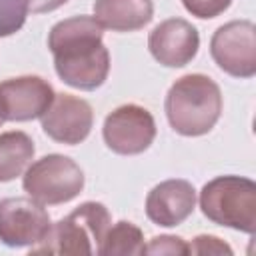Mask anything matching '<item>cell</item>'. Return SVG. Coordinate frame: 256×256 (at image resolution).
Returning a JSON list of instances; mask_svg holds the SVG:
<instances>
[{"instance_id": "11", "label": "cell", "mask_w": 256, "mask_h": 256, "mask_svg": "<svg viewBox=\"0 0 256 256\" xmlns=\"http://www.w3.org/2000/svg\"><path fill=\"white\" fill-rule=\"evenodd\" d=\"M148 50L158 64L166 68H184L200 50V34L192 22L184 18H168L150 32Z\"/></svg>"}, {"instance_id": "16", "label": "cell", "mask_w": 256, "mask_h": 256, "mask_svg": "<svg viewBox=\"0 0 256 256\" xmlns=\"http://www.w3.org/2000/svg\"><path fill=\"white\" fill-rule=\"evenodd\" d=\"M30 0H0V38L14 36L26 24Z\"/></svg>"}, {"instance_id": "21", "label": "cell", "mask_w": 256, "mask_h": 256, "mask_svg": "<svg viewBox=\"0 0 256 256\" xmlns=\"http://www.w3.org/2000/svg\"><path fill=\"white\" fill-rule=\"evenodd\" d=\"M2 124H4V118H2V116H0V126H2Z\"/></svg>"}, {"instance_id": "18", "label": "cell", "mask_w": 256, "mask_h": 256, "mask_svg": "<svg viewBox=\"0 0 256 256\" xmlns=\"http://www.w3.org/2000/svg\"><path fill=\"white\" fill-rule=\"evenodd\" d=\"M188 254H234V250L218 236L212 234H200L196 238H192V242L188 244Z\"/></svg>"}, {"instance_id": "3", "label": "cell", "mask_w": 256, "mask_h": 256, "mask_svg": "<svg viewBox=\"0 0 256 256\" xmlns=\"http://www.w3.org/2000/svg\"><path fill=\"white\" fill-rule=\"evenodd\" d=\"M202 214L216 226L244 234L256 230V182L226 174L206 182L198 196Z\"/></svg>"}, {"instance_id": "2", "label": "cell", "mask_w": 256, "mask_h": 256, "mask_svg": "<svg viewBox=\"0 0 256 256\" xmlns=\"http://www.w3.org/2000/svg\"><path fill=\"white\" fill-rule=\"evenodd\" d=\"M222 90L206 74H186L178 78L164 100L170 128L186 138L212 132L222 116Z\"/></svg>"}, {"instance_id": "10", "label": "cell", "mask_w": 256, "mask_h": 256, "mask_svg": "<svg viewBox=\"0 0 256 256\" xmlns=\"http://www.w3.org/2000/svg\"><path fill=\"white\" fill-rule=\"evenodd\" d=\"M40 120L48 138L58 144L76 146L90 136L94 126V110L84 98L72 94H56Z\"/></svg>"}, {"instance_id": "20", "label": "cell", "mask_w": 256, "mask_h": 256, "mask_svg": "<svg viewBox=\"0 0 256 256\" xmlns=\"http://www.w3.org/2000/svg\"><path fill=\"white\" fill-rule=\"evenodd\" d=\"M70 0H30V12L32 14H48V12L62 8Z\"/></svg>"}, {"instance_id": "13", "label": "cell", "mask_w": 256, "mask_h": 256, "mask_svg": "<svg viewBox=\"0 0 256 256\" xmlns=\"http://www.w3.org/2000/svg\"><path fill=\"white\" fill-rule=\"evenodd\" d=\"M94 18L112 32H138L154 18L152 0H96Z\"/></svg>"}, {"instance_id": "8", "label": "cell", "mask_w": 256, "mask_h": 256, "mask_svg": "<svg viewBox=\"0 0 256 256\" xmlns=\"http://www.w3.org/2000/svg\"><path fill=\"white\" fill-rule=\"evenodd\" d=\"M156 130V120L144 106L122 104L106 116L102 138L114 154L138 156L154 144Z\"/></svg>"}, {"instance_id": "9", "label": "cell", "mask_w": 256, "mask_h": 256, "mask_svg": "<svg viewBox=\"0 0 256 256\" xmlns=\"http://www.w3.org/2000/svg\"><path fill=\"white\" fill-rule=\"evenodd\" d=\"M56 92L40 76H18L0 82V116L4 122H32L50 108Z\"/></svg>"}, {"instance_id": "1", "label": "cell", "mask_w": 256, "mask_h": 256, "mask_svg": "<svg viewBox=\"0 0 256 256\" xmlns=\"http://www.w3.org/2000/svg\"><path fill=\"white\" fill-rule=\"evenodd\" d=\"M104 28L94 16H72L56 22L48 34L58 78L76 90L92 92L108 80L110 52L104 46Z\"/></svg>"}, {"instance_id": "15", "label": "cell", "mask_w": 256, "mask_h": 256, "mask_svg": "<svg viewBox=\"0 0 256 256\" xmlns=\"http://www.w3.org/2000/svg\"><path fill=\"white\" fill-rule=\"evenodd\" d=\"M100 256H140L146 254V242L144 232L128 220H120L114 226H110L98 246Z\"/></svg>"}, {"instance_id": "6", "label": "cell", "mask_w": 256, "mask_h": 256, "mask_svg": "<svg viewBox=\"0 0 256 256\" xmlns=\"http://www.w3.org/2000/svg\"><path fill=\"white\" fill-rule=\"evenodd\" d=\"M52 228L48 210L30 196L0 200V242L8 248H34Z\"/></svg>"}, {"instance_id": "12", "label": "cell", "mask_w": 256, "mask_h": 256, "mask_svg": "<svg viewBox=\"0 0 256 256\" xmlns=\"http://www.w3.org/2000/svg\"><path fill=\"white\" fill-rule=\"evenodd\" d=\"M196 208V188L192 182L172 178L156 184L146 196V216L162 228H176L186 222Z\"/></svg>"}, {"instance_id": "7", "label": "cell", "mask_w": 256, "mask_h": 256, "mask_svg": "<svg viewBox=\"0 0 256 256\" xmlns=\"http://www.w3.org/2000/svg\"><path fill=\"white\" fill-rule=\"evenodd\" d=\"M214 64L232 78L248 80L256 74V26L252 20H232L210 40Z\"/></svg>"}, {"instance_id": "14", "label": "cell", "mask_w": 256, "mask_h": 256, "mask_svg": "<svg viewBox=\"0 0 256 256\" xmlns=\"http://www.w3.org/2000/svg\"><path fill=\"white\" fill-rule=\"evenodd\" d=\"M36 154L34 140L22 132H2L0 134V182H12L20 178L32 164Z\"/></svg>"}, {"instance_id": "4", "label": "cell", "mask_w": 256, "mask_h": 256, "mask_svg": "<svg viewBox=\"0 0 256 256\" xmlns=\"http://www.w3.org/2000/svg\"><path fill=\"white\" fill-rule=\"evenodd\" d=\"M112 218L102 202H82L68 216L52 224L44 242L32 254H96Z\"/></svg>"}, {"instance_id": "19", "label": "cell", "mask_w": 256, "mask_h": 256, "mask_svg": "<svg viewBox=\"0 0 256 256\" xmlns=\"http://www.w3.org/2000/svg\"><path fill=\"white\" fill-rule=\"evenodd\" d=\"M146 254H188V242L172 234L154 236L146 244Z\"/></svg>"}, {"instance_id": "17", "label": "cell", "mask_w": 256, "mask_h": 256, "mask_svg": "<svg viewBox=\"0 0 256 256\" xmlns=\"http://www.w3.org/2000/svg\"><path fill=\"white\" fill-rule=\"evenodd\" d=\"M232 0H182V6L188 14L200 20H212L224 14L230 8Z\"/></svg>"}, {"instance_id": "5", "label": "cell", "mask_w": 256, "mask_h": 256, "mask_svg": "<svg viewBox=\"0 0 256 256\" xmlns=\"http://www.w3.org/2000/svg\"><path fill=\"white\" fill-rule=\"evenodd\" d=\"M84 170L64 154H48L32 162L22 174L24 192L42 206L72 202L84 190Z\"/></svg>"}]
</instances>
